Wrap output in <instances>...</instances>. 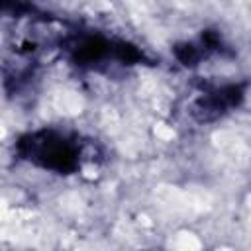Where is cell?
<instances>
[{
  "label": "cell",
  "instance_id": "6da1fadb",
  "mask_svg": "<svg viewBox=\"0 0 251 251\" xmlns=\"http://www.w3.org/2000/svg\"><path fill=\"white\" fill-rule=\"evenodd\" d=\"M16 147L25 161L59 175L76 171L80 159L78 143L51 129H41L22 135Z\"/></svg>",
  "mask_w": 251,
  "mask_h": 251
},
{
  "label": "cell",
  "instance_id": "7a4b0ae2",
  "mask_svg": "<svg viewBox=\"0 0 251 251\" xmlns=\"http://www.w3.org/2000/svg\"><path fill=\"white\" fill-rule=\"evenodd\" d=\"M241 88L239 86H226V88H220L216 92H212L210 96H206L202 102H200V112L204 114V118H210V116H220L224 114L226 110L233 108L239 100H241Z\"/></svg>",
  "mask_w": 251,
  "mask_h": 251
}]
</instances>
